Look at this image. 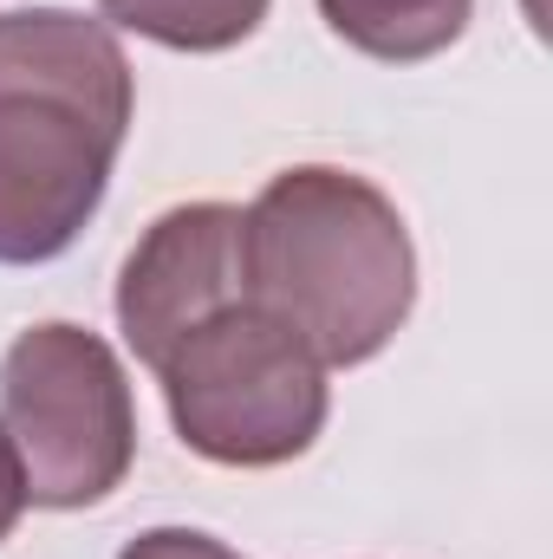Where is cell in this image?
Masks as SVG:
<instances>
[{"label":"cell","instance_id":"obj_8","mask_svg":"<svg viewBox=\"0 0 553 559\" xmlns=\"http://www.w3.org/2000/svg\"><path fill=\"white\" fill-rule=\"evenodd\" d=\"M118 559H242V554L222 547V540L202 534V527H150V534H138Z\"/></svg>","mask_w":553,"mask_h":559},{"label":"cell","instance_id":"obj_6","mask_svg":"<svg viewBox=\"0 0 553 559\" xmlns=\"http://www.w3.org/2000/svg\"><path fill=\"white\" fill-rule=\"evenodd\" d=\"M319 13L365 59L416 66V59H436L443 46H456L469 33L475 0H319Z\"/></svg>","mask_w":553,"mask_h":559},{"label":"cell","instance_id":"obj_2","mask_svg":"<svg viewBox=\"0 0 553 559\" xmlns=\"http://www.w3.org/2000/svg\"><path fill=\"white\" fill-rule=\"evenodd\" d=\"M248 299L319 365L378 358L416 306V248L398 202L332 163L280 169L242 209Z\"/></svg>","mask_w":553,"mask_h":559},{"label":"cell","instance_id":"obj_4","mask_svg":"<svg viewBox=\"0 0 553 559\" xmlns=\"http://www.w3.org/2000/svg\"><path fill=\"white\" fill-rule=\"evenodd\" d=\"M0 436L33 508H92L138 462V397L125 358L92 332L46 319L0 358Z\"/></svg>","mask_w":553,"mask_h":559},{"label":"cell","instance_id":"obj_5","mask_svg":"<svg viewBox=\"0 0 553 559\" xmlns=\"http://www.w3.org/2000/svg\"><path fill=\"white\" fill-rule=\"evenodd\" d=\"M248 299L242 267V209L235 202H183L156 215L118 274V332L138 365H163V352L202 325L209 312Z\"/></svg>","mask_w":553,"mask_h":559},{"label":"cell","instance_id":"obj_3","mask_svg":"<svg viewBox=\"0 0 553 559\" xmlns=\"http://www.w3.org/2000/svg\"><path fill=\"white\" fill-rule=\"evenodd\" d=\"M156 378L183 449L222 468H280L306 455L332 411L326 365L255 299L189 325Z\"/></svg>","mask_w":553,"mask_h":559},{"label":"cell","instance_id":"obj_7","mask_svg":"<svg viewBox=\"0 0 553 559\" xmlns=\"http://www.w3.org/2000/svg\"><path fill=\"white\" fill-rule=\"evenodd\" d=\"M274 0H98L105 26H125L169 52H228L242 46Z\"/></svg>","mask_w":553,"mask_h":559},{"label":"cell","instance_id":"obj_1","mask_svg":"<svg viewBox=\"0 0 553 559\" xmlns=\"http://www.w3.org/2000/svg\"><path fill=\"white\" fill-rule=\"evenodd\" d=\"M131 59L72 7L0 13V267L59 261L111 189L131 131Z\"/></svg>","mask_w":553,"mask_h":559},{"label":"cell","instance_id":"obj_9","mask_svg":"<svg viewBox=\"0 0 553 559\" xmlns=\"http://www.w3.org/2000/svg\"><path fill=\"white\" fill-rule=\"evenodd\" d=\"M20 514H26V481H20V462H13V449H7V436H0V540L13 534Z\"/></svg>","mask_w":553,"mask_h":559}]
</instances>
